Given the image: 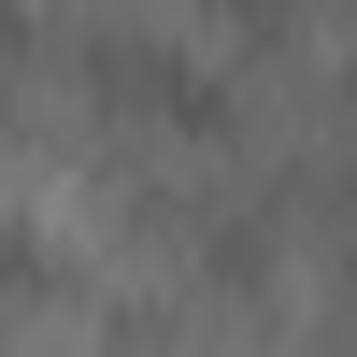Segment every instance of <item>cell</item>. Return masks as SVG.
Wrapping results in <instances>:
<instances>
[{
  "label": "cell",
  "instance_id": "277c9868",
  "mask_svg": "<svg viewBox=\"0 0 357 357\" xmlns=\"http://www.w3.org/2000/svg\"><path fill=\"white\" fill-rule=\"evenodd\" d=\"M200 15H215L243 57H286V43H301V0H200Z\"/></svg>",
  "mask_w": 357,
  "mask_h": 357
},
{
  "label": "cell",
  "instance_id": "3957f363",
  "mask_svg": "<svg viewBox=\"0 0 357 357\" xmlns=\"http://www.w3.org/2000/svg\"><path fill=\"white\" fill-rule=\"evenodd\" d=\"M200 286H215V301H272V229H257V215H215V229H200Z\"/></svg>",
  "mask_w": 357,
  "mask_h": 357
},
{
  "label": "cell",
  "instance_id": "6da1fadb",
  "mask_svg": "<svg viewBox=\"0 0 357 357\" xmlns=\"http://www.w3.org/2000/svg\"><path fill=\"white\" fill-rule=\"evenodd\" d=\"M72 86L114 114V129H172V143H229L243 129L229 72H200V57L158 43V29H72Z\"/></svg>",
  "mask_w": 357,
  "mask_h": 357
},
{
  "label": "cell",
  "instance_id": "7a4b0ae2",
  "mask_svg": "<svg viewBox=\"0 0 357 357\" xmlns=\"http://www.w3.org/2000/svg\"><path fill=\"white\" fill-rule=\"evenodd\" d=\"M57 301H86V257L57 243L43 215H15V200H0V314H57Z\"/></svg>",
  "mask_w": 357,
  "mask_h": 357
},
{
  "label": "cell",
  "instance_id": "5b68a950",
  "mask_svg": "<svg viewBox=\"0 0 357 357\" xmlns=\"http://www.w3.org/2000/svg\"><path fill=\"white\" fill-rule=\"evenodd\" d=\"M29 57H43V15H29V0H0V72H29Z\"/></svg>",
  "mask_w": 357,
  "mask_h": 357
},
{
  "label": "cell",
  "instance_id": "8992f818",
  "mask_svg": "<svg viewBox=\"0 0 357 357\" xmlns=\"http://www.w3.org/2000/svg\"><path fill=\"white\" fill-rule=\"evenodd\" d=\"M329 215H343V272H357V158H343V200H329Z\"/></svg>",
  "mask_w": 357,
  "mask_h": 357
}]
</instances>
